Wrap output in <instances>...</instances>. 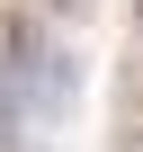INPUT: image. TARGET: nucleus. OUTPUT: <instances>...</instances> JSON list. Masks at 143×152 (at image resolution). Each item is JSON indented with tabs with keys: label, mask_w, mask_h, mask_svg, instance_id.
Instances as JSON below:
<instances>
[{
	"label": "nucleus",
	"mask_w": 143,
	"mask_h": 152,
	"mask_svg": "<svg viewBox=\"0 0 143 152\" xmlns=\"http://www.w3.org/2000/svg\"><path fill=\"white\" fill-rule=\"evenodd\" d=\"M27 63H36V27L18 9H0V72H27Z\"/></svg>",
	"instance_id": "nucleus-1"
},
{
	"label": "nucleus",
	"mask_w": 143,
	"mask_h": 152,
	"mask_svg": "<svg viewBox=\"0 0 143 152\" xmlns=\"http://www.w3.org/2000/svg\"><path fill=\"white\" fill-rule=\"evenodd\" d=\"M0 152H27V143H18V116H9V107H0Z\"/></svg>",
	"instance_id": "nucleus-2"
},
{
	"label": "nucleus",
	"mask_w": 143,
	"mask_h": 152,
	"mask_svg": "<svg viewBox=\"0 0 143 152\" xmlns=\"http://www.w3.org/2000/svg\"><path fill=\"white\" fill-rule=\"evenodd\" d=\"M45 9H72V18H81V9H90V0H45Z\"/></svg>",
	"instance_id": "nucleus-3"
},
{
	"label": "nucleus",
	"mask_w": 143,
	"mask_h": 152,
	"mask_svg": "<svg viewBox=\"0 0 143 152\" xmlns=\"http://www.w3.org/2000/svg\"><path fill=\"white\" fill-rule=\"evenodd\" d=\"M134 36H143V0H134Z\"/></svg>",
	"instance_id": "nucleus-4"
},
{
	"label": "nucleus",
	"mask_w": 143,
	"mask_h": 152,
	"mask_svg": "<svg viewBox=\"0 0 143 152\" xmlns=\"http://www.w3.org/2000/svg\"><path fill=\"white\" fill-rule=\"evenodd\" d=\"M134 72H143V36H134Z\"/></svg>",
	"instance_id": "nucleus-5"
}]
</instances>
